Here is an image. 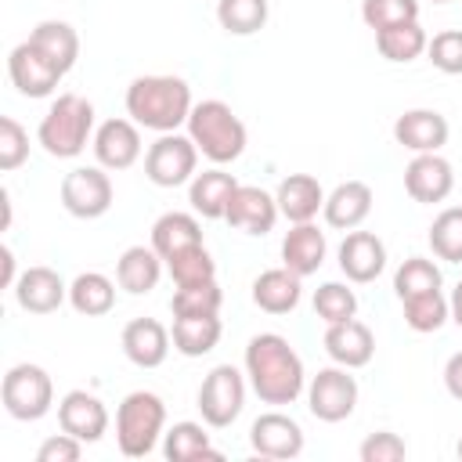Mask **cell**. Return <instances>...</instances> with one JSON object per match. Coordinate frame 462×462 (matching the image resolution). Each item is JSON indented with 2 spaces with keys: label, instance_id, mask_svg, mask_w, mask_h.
<instances>
[{
  "label": "cell",
  "instance_id": "681fc988",
  "mask_svg": "<svg viewBox=\"0 0 462 462\" xmlns=\"http://www.w3.org/2000/svg\"><path fill=\"white\" fill-rule=\"evenodd\" d=\"M455 451H458V458H462V437H458V448H455Z\"/></svg>",
  "mask_w": 462,
  "mask_h": 462
},
{
  "label": "cell",
  "instance_id": "7c38bea8",
  "mask_svg": "<svg viewBox=\"0 0 462 462\" xmlns=\"http://www.w3.org/2000/svg\"><path fill=\"white\" fill-rule=\"evenodd\" d=\"M90 148H94V159H97V166H105V170H130L137 159H141V152H144V144H141V126L134 123V119H105L97 130H94V141H90Z\"/></svg>",
  "mask_w": 462,
  "mask_h": 462
},
{
  "label": "cell",
  "instance_id": "e575fe53",
  "mask_svg": "<svg viewBox=\"0 0 462 462\" xmlns=\"http://www.w3.org/2000/svg\"><path fill=\"white\" fill-rule=\"evenodd\" d=\"M444 285V274L440 267L430 260V256H408L397 274H393V292L397 300H411V296H422V292H433Z\"/></svg>",
  "mask_w": 462,
  "mask_h": 462
},
{
  "label": "cell",
  "instance_id": "8fae6325",
  "mask_svg": "<svg viewBox=\"0 0 462 462\" xmlns=\"http://www.w3.org/2000/svg\"><path fill=\"white\" fill-rule=\"evenodd\" d=\"M7 76H11L14 90L25 94V97H51L65 72H61L54 61H47L29 40H22V43L7 54Z\"/></svg>",
  "mask_w": 462,
  "mask_h": 462
},
{
  "label": "cell",
  "instance_id": "4dcf8cb0",
  "mask_svg": "<svg viewBox=\"0 0 462 462\" xmlns=\"http://www.w3.org/2000/svg\"><path fill=\"white\" fill-rule=\"evenodd\" d=\"M173 350L184 354V357H202L209 354L220 336H224V325H220V314H195V318H173Z\"/></svg>",
  "mask_w": 462,
  "mask_h": 462
},
{
  "label": "cell",
  "instance_id": "f35d334b",
  "mask_svg": "<svg viewBox=\"0 0 462 462\" xmlns=\"http://www.w3.org/2000/svg\"><path fill=\"white\" fill-rule=\"evenodd\" d=\"M166 271H170L173 285H199V282H213L217 278V263H213L206 242L202 245H191V249H184L177 256H170L166 260Z\"/></svg>",
  "mask_w": 462,
  "mask_h": 462
},
{
  "label": "cell",
  "instance_id": "74e56055",
  "mask_svg": "<svg viewBox=\"0 0 462 462\" xmlns=\"http://www.w3.org/2000/svg\"><path fill=\"white\" fill-rule=\"evenodd\" d=\"M224 307V292L213 282H199V285H177L173 300H170V310L173 318H195V314H220Z\"/></svg>",
  "mask_w": 462,
  "mask_h": 462
},
{
  "label": "cell",
  "instance_id": "44dd1931",
  "mask_svg": "<svg viewBox=\"0 0 462 462\" xmlns=\"http://www.w3.org/2000/svg\"><path fill=\"white\" fill-rule=\"evenodd\" d=\"M325 354L332 357V365H343V368H365L375 354V336L365 321L357 318H346V321H336L325 328Z\"/></svg>",
  "mask_w": 462,
  "mask_h": 462
},
{
  "label": "cell",
  "instance_id": "7bdbcfd3",
  "mask_svg": "<svg viewBox=\"0 0 462 462\" xmlns=\"http://www.w3.org/2000/svg\"><path fill=\"white\" fill-rule=\"evenodd\" d=\"M29 159V134L18 119L0 116V170H18Z\"/></svg>",
  "mask_w": 462,
  "mask_h": 462
},
{
  "label": "cell",
  "instance_id": "7a4b0ae2",
  "mask_svg": "<svg viewBox=\"0 0 462 462\" xmlns=\"http://www.w3.org/2000/svg\"><path fill=\"white\" fill-rule=\"evenodd\" d=\"M126 116L155 134H173L177 126L188 123L195 101H191V87L180 76H166V72H152V76H137L126 87Z\"/></svg>",
  "mask_w": 462,
  "mask_h": 462
},
{
  "label": "cell",
  "instance_id": "bcb514c9",
  "mask_svg": "<svg viewBox=\"0 0 462 462\" xmlns=\"http://www.w3.org/2000/svg\"><path fill=\"white\" fill-rule=\"evenodd\" d=\"M444 390H448L455 401H462V350L444 361Z\"/></svg>",
  "mask_w": 462,
  "mask_h": 462
},
{
  "label": "cell",
  "instance_id": "7dc6e473",
  "mask_svg": "<svg viewBox=\"0 0 462 462\" xmlns=\"http://www.w3.org/2000/svg\"><path fill=\"white\" fill-rule=\"evenodd\" d=\"M0 260H4V274H0V285H4V289H14V282H18V271H14V253H11V245H4V249H0Z\"/></svg>",
  "mask_w": 462,
  "mask_h": 462
},
{
  "label": "cell",
  "instance_id": "ba28073f",
  "mask_svg": "<svg viewBox=\"0 0 462 462\" xmlns=\"http://www.w3.org/2000/svg\"><path fill=\"white\" fill-rule=\"evenodd\" d=\"M195 401H199V411H202L206 426H213V430L231 426L245 408V372H238L235 365L209 368Z\"/></svg>",
  "mask_w": 462,
  "mask_h": 462
},
{
  "label": "cell",
  "instance_id": "3957f363",
  "mask_svg": "<svg viewBox=\"0 0 462 462\" xmlns=\"http://www.w3.org/2000/svg\"><path fill=\"white\" fill-rule=\"evenodd\" d=\"M188 137L195 141L199 155H206L213 166H227L235 162L245 144H249V134H245V123L231 112L227 101L220 97H206V101H195L191 116H188Z\"/></svg>",
  "mask_w": 462,
  "mask_h": 462
},
{
  "label": "cell",
  "instance_id": "52a82bcc",
  "mask_svg": "<svg viewBox=\"0 0 462 462\" xmlns=\"http://www.w3.org/2000/svg\"><path fill=\"white\" fill-rule=\"evenodd\" d=\"M199 148L188 134H159L144 152V177L155 188H180L195 177Z\"/></svg>",
  "mask_w": 462,
  "mask_h": 462
},
{
  "label": "cell",
  "instance_id": "c3c4849f",
  "mask_svg": "<svg viewBox=\"0 0 462 462\" xmlns=\"http://www.w3.org/2000/svg\"><path fill=\"white\" fill-rule=\"evenodd\" d=\"M448 307H451V321L462 328V278L455 282V289H451V296H448Z\"/></svg>",
  "mask_w": 462,
  "mask_h": 462
},
{
  "label": "cell",
  "instance_id": "30bf717a",
  "mask_svg": "<svg viewBox=\"0 0 462 462\" xmlns=\"http://www.w3.org/2000/svg\"><path fill=\"white\" fill-rule=\"evenodd\" d=\"M307 408L318 422H343L357 408V379L343 365L318 368L307 383Z\"/></svg>",
  "mask_w": 462,
  "mask_h": 462
},
{
  "label": "cell",
  "instance_id": "d4e9b609",
  "mask_svg": "<svg viewBox=\"0 0 462 462\" xmlns=\"http://www.w3.org/2000/svg\"><path fill=\"white\" fill-rule=\"evenodd\" d=\"M303 278L292 274L285 263L282 267H271V271H260L253 278V303L263 310V314H289L300 307V296H303Z\"/></svg>",
  "mask_w": 462,
  "mask_h": 462
},
{
  "label": "cell",
  "instance_id": "8992f818",
  "mask_svg": "<svg viewBox=\"0 0 462 462\" xmlns=\"http://www.w3.org/2000/svg\"><path fill=\"white\" fill-rule=\"evenodd\" d=\"M0 397H4V408L11 419L18 422H36L51 411L54 404V383L47 375V368L40 365H11L7 375H4V386H0Z\"/></svg>",
  "mask_w": 462,
  "mask_h": 462
},
{
  "label": "cell",
  "instance_id": "5bb4252c",
  "mask_svg": "<svg viewBox=\"0 0 462 462\" xmlns=\"http://www.w3.org/2000/svg\"><path fill=\"white\" fill-rule=\"evenodd\" d=\"M249 448L260 458H296L303 451V430L285 411H263L249 426Z\"/></svg>",
  "mask_w": 462,
  "mask_h": 462
},
{
  "label": "cell",
  "instance_id": "f907efd6",
  "mask_svg": "<svg viewBox=\"0 0 462 462\" xmlns=\"http://www.w3.org/2000/svg\"><path fill=\"white\" fill-rule=\"evenodd\" d=\"M433 4H448V0H433Z\"/></svg>",
  "mask_w": 462,
  "mask_h": 462
},
{
  "label": "cell",
  "instance_id": "f546056e",
  "mask_svg": "<svg viewBox=\"0 0 462 462\" xmlns=\"http://www.w3.org/2000/svg\"><path fill=\"white\" fill-rule=\"evenodd\" d=\"M116 285L119 282H112L101 271H83L69 282V303L83 318H101L116 307Z\"/></svg>",
  "mask_w": 462,
  "mask_h": 462
},
{
  "label": "cell",
  "instance_id": "9a60e30c",
  "mask_svg": "<svg viewBox=\"0 0 462 462\" xmlns=\"http://www.w3.org/2000/svg\"><path fill=\"white\" fill-rule=\"evenodd\" d=\"M336 256H339V271L354 285H368L386 271V245L375 231H357V227L346 231Z\"/></svg>",
  "mask_w": 462,
  "mask_h": 462
},
{
  "label": "cell",
  "instance_id": "277c9868",
  "mask_svg": "<svg viewBox=\"0 0 462 462\" xmlns=\"http://www.w3.org/2000/svg\"><path fill=\"white\" fill-rule=\"evenodd\" d=\"M36 141L51 159H76L94 141V105L83 94H58L36 126Z\"/></svg>",
  "mask_w": 462,
  "mask_h": 462
},
{
  "label": "cell",
  "instance_id": "603a6c76",
  "mask_svg": "<svg viewBox=\"0 0 462 462\" xmlns=\"http://www.w3.org/2000/svg\"><path fill=\"white\" fill-rule=\"evenodd\" d=\"M235 188H238L235 173H227L224 166H213V170L195 173V177L188 180V202H191V213H199V217H206V220H224Z\"/></svg>",
  "mask_w": 462,
  "mask_h": 462
},
{
  "label": "cell",
  "instance_id": "6da1fadb",
  "mask_svg": "<svg viewBox=\"0 0 462 462\" xmlns=\"http://www.w3.org/2000/svg\"><path fill=\"white\" fill-rule=\"evenodd\" d=\"M245 379L253 386V393L263 404H292L300 401V393H307V372H303V357L292 350V343L278 332H256L245 343Z\"/></svg>",
  "mask_w": 462,
  "mask_h": 462
},
{
  "label": "cell",
  "instance_id": "83f0119b",
  "mask_svg": "<svg viewBox=\"0 0 462 462\" xmlns=\"http://www.w3.org/2000/svg\"><path fill=\"white\" fill-rule=\"evenodd\" d=\"M191 245H202V224H199V213H180V209H170L162 213L155 224H152V249L170 260Z\"/></svg>",
  "mask_w": 462,
  "mask_h": 462
},
{
  "label": "cell",
  "instance_id": "60d3db41",
  "mask_svg": "<svg viewBox=\"0 0 462 462\" xmlns=\"http://www.w3.org/2000/svg\"><path fill=\"white\" fill-rule=\"evenodd\" d=\"M361 18L372 32L397 25V22H415L419 18V0H361Z\"/></svg>",
  "mask_w": 462,
  "mask_h": 462
},
{
  "label": "cell",
  "instance_id": "2e32d148",
  "mask_svg": "<svg viewBox=\"0 0 462 462\" xmlns=\"http://www.w3.org/2000/svg\"><path fill=\"white\" fill-rule=\"evenodd\" d=\"M451 188H455V170L440 152H422L404 166V191L422 206L444 202Z\"/></svg>",
  "mask_w": 462,
  "mask_h": 462
},
{
  "label": "cell",
  "instance_id": "cb8c5ba5",
  "mask_svg": "<svg viewBox=\"0 0 462 462\" xmlns=\"http://www.w3.org/2000/svg\"><path fill=\"white\" fill-rule=\"evenodd\" d=\"M325 253H328V242H325V231L314 220L292 224L282 238V263L300 278L314 274L325 263Z\"/></svg>",
  "mask_w": 462,
  "mask_h": 462
},
{
  "label": "cell",
  "instance_id": "8d00e7d4",
  "mask_svg": "<svg viewBox=\"0 0 462 462\" xmlns=\"http://www.w3.org/2000/svg\"><path fill=\"white\" fill-rule=\"evenodd\" d=\"M401 307H404V325L411 332H437V328H444V321H451V307L440 289L401 300Z\"/></svg>",
  "mask_w": 462,
  "mask_h": 462
},
{
  "label": "cell",
  "instance_id": "d6986e66",
  "mask_svg": "<svg viewBox=\"0 0 462 462\" xmlns=\"http://www.w3.org/2000/svg\"><path fill=\"white\" fill-rule=\"evenodd\" d=\"M278 217H282L278 213V199L271 191L256 188V184H238L231 202H227V213H224V220L231 227L245 231V235H267Z\"/></svg>",
  "mask_w": 462,
  "mask_h": 462
},
{
  "label": "cell",
  "instance_id": "484cf974",
  "mask_svg": "<svg viewBox=\"0 0 462 462\" xmlns=\"http://www.w3.org/2000/svg\"><path fill=\"white\" fill-rule=\"evenodd\" d=\"M274 199H278V213H282L289 224H307V220H314L318 209L325 206V188H321L318 177H310V173H289V177L278 184Z\"/></svg>",
  "mask_w": 462,
  "mask_h": 462
},
{
  "label": "cell",
  "instance_id": "d590c367",
  "mask_svg": "<svg viewBox=\"0 0 462 462\" xmlns=\"http://www.w3.org/2000/svg\"><path fill=\"white\" fill-rule=\"evenodd\" d=\"M430 249L444 263H462V206H448L430 224Z\"/></svg>",
  "mask_w": 462,
  "mask_h": 462
},
{
  "label": "cell",
  "instance_id": "ee69618b",
  "mask_svg": "<svg viewBox=\"0 0 462 462\" xmlns=\"http://www.w3.org/2000/svg\"><path fill=\"white\" fill-rule=\"evenodd\" d=\"M357 455H361V462H401V458L408 455V444H404L397 433L379 430V433H368V437L361 440Z\"/></svg>",
  "mask_w": 462,
  "mask_h": 462
},
{
  "label": "cell",
  "instance_id": "ffe728a7",
  "mask_svg": "<svg viewBox=\"0 0 462 462\" xmlns=\"http://www.w3.org/2000/svg\"><path fill=\"white\" fill-rule=\"evenodd\" d=\"M119 343H123V354H126L130 365H137V368H159L166 361V354H170L173 336L155 318H134V321L123 325Z\"/></svg>",
  "mask_w": 462,
  "mask_h": 462
},
{
  "label": "cell",
  "instance_id": "9c48e42d",
  "mask_svg": "<svg viewBox=\"0 0 462 462\" xmlns=\"http://www.w3.org/2000/svg\"><path fill=\"white\" fill-rule=\"evenodd\" d=\"M61 206L65 213H72L76 220H97L112 209V177L105 173V166H76L61 177Z\"/></svg>",
  "mask_w": 462,
  "mask_h": 462
},
{
  "label": "cell",
  "instance_id": "e0dca14e",
  "mask_svg": "<svg viewBox=\"0 0 462 462\" xmlns=\"http://www.w3.org/2000/svg\"><path fill=\"white\" fill-rule=\"evenodd\" d=\"M11 292L25 314H54L69 300V285L61 282V274L54 267H43V263L25 267Z\"/></svg>",
  "mask_w": 462,
  "mask_h": 462
},
{
  "label": "cell",
  "instance_id": "ab89813d",
  "mask_svg": "<svg viewBox=\"0 0 462 462\" xmlns=\"http://www.w3.org/2000/svg\"><path fill=\"white\" fill-rule=\"evenodd\" d=\"M314 314L325 321V325H336V321H346L357 314V296L350 285L343 282H325L314 289Z\"/></svg>",
  "mask_w": 462,
  "mask_h": 462
},
{
  "label": "cell",
  "instance_id": "f1b7e54d",
  "mask_svg": "<svg viewBox=\"0 0 462 462\" xmlns=\"http://www.w3.org/2000/svg\"><path fill=\"white\" fill-rule=\"evenodd\" d=\"M29 43L47 58L54 61L61 72H69L79 58V32L69 25V22H58V18H47L40 25H32L29 32Z\"/></svg>",
  "mask_w": 462,
  "mask_h": 462
},
{
  "label": "cell",
  "instance_id": "836d02e7",
  "mask_svg": "<svg viewBox=\"0 0 462 462\" xmlns=\"http://www.w3.org/2000/svg\"><path fill=\"white\" fill-rule=\"evenodd\" d=\"M271 4L267 0H217V22L231 36H253L267 25Z\"/></svg>",
  "mask_w": 462,
  "mask_h": 462
},
{
  "label": "cell",
  "instance_id": "4fadbf2b",
  "mask_svg": "<svg viewBox=\"0 0 462 462\" xmlns=\"http://www.w3.org/2000/svg\"><path fill=\"white\" fill-rule=\"evenodd\" d=\"M58 426L65 433H72L83 444H94L108 433V408L97 393L90 390H69L58 401Z\"/></svg>",
  "mask_w": 462,
  "mask_h": 462
},
{
  "label": "cell",
  "instance_id": "b9f144b4",
  "mask_svg": "<svg viewBox=\"0 0 462 462\" xmlns=\"http://www.w3.org/2000/svg\"><path fill=\"white\" fill-rule=\"evenodd\" d=\"M426 58L444 76H462V29H444L426 43Z\"/></svg>",
  "mask_w": 462,
  "mask_h": 462
},
{
  "label": "cell",
  "instance_id": "f6af8a7d",
  "mask_svg": "<svg viewBox=\"0 0 462 462\" xmlns=\"http://www.w3.org/2000/svg\"><path fill=\"white\" fill-rule=\"evenodd\" d=\"M83 455V440H76L72 433H58V437H47L40 448H36V462H76Z\"/></svg>",
  "mask_w": 462,
  "mask_h": 462
},
{
  "label": "cell",
  "instance_id": "d6a6232c",
  "mask_svg": "<svg viewBox=\"0 0 462 462\" xmlns=\"http://www.w3.org/2000/svg\"><path fill=\"white\" fill-rule=\"evenodd\" d=\"M426 43H430V36L419 25V18L415 22H397V25H386V29L375 32V51L393 65H408V61L422 58Z\"/></svg>",
  "mask_w": 462,
  "mask_h": 462
},
{
  "label": "cell",
  "instance_id": "ac0fdd59",
  "mask_svg": "<svg viewBox=\"0 0 462 462\" xmlns=\"http://www.w3.org/2000/svg\"><path fill=\"white\" fill-rule=\"evenodd\" d=\"M448 119L437 108H408L393 119V141L415 155L422 152H440L448 144Z\"/></svg>",
  "mask_w": 462,
  "mask_h": 462
},
{
  "label": "cell",
  "instance_id": "7402d4cb",
  "mask_svg": "<svg viewBox=\"0 0 462 462\" xmlns=\"http://www.w3.org/2000/svg\"><path fill=\"white\" fill-rule=\"evenodd\" d=\"M325 224L336 231H354L368 220L372 213V188L365 180H343L325 195Z\"/></svg>",
  "mask_w": 462,
  "mask_h": 462
},
{
  "label": "cell",
  "instance_id": "4316f807",
  "mask_svg": "<svg viewBox=\"0 0 462 462\" xmlns=\"http://www.w3.org/2000/svg\"><path fill=\"white\" fill-rule=\"evenodd\" d=\"M162 267H166V260H162L152 245H130V249H123V256L116 260V282H119V289H126L130 296H144V292H152V289L159 285Z\"/></svg>",
  "mask_w": 462,
  "mask_h": 462
},
{
  "label": "cell",
  "instance_id": "1f68e13d",
  "mask_svg": "<svg viewBox=\"0 0 462 462\" xmlns=\"http://www.w3.org/2000/svg\"><path fill=\"white\" fill-rule=\"evenodd\" d=\"M162 455L170 462H199V458H209V462H220L224 455L209 444V433L202 430V422H173L166 433H162Z\"/></svg>",
  "mask_w": 462,
  "mask_h": 462
},
{
  "label": "cell",
  "instance_id": "5b68a950",
  "mask_svg": "<svg viewBox=\"0 0 462 462\" xmlns=\"http://www.w3.org/2000/svg\"><path fill=\"white\" fill-rule=\"evenodd\" d=\"M166 433V404L152 390H134L116 408V444L126 458H144Z\"/></svg>",
  "mask_w": 462,
  "mask_h": 462
}]
</instances>
